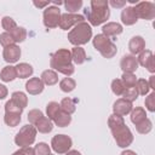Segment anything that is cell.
Returning a JSON list of instances; mask_svg holds the SVG:
<instances>
[{
    "instance_id": "6da1fadb",
    "label": "cell",
    "mask_w": 155,
    "mask_h": 155,
    "mask_svg": "<svg viewBox=\"0 0 155 155\" xmlns=\"http://www.w3.org/2000/svg\"><path fill=\"white\" fill-rule=\"evenodd\" d=\"M85 16L90 25L97 27L107 22L110 17L108 0H91L90 7L85 8Z\"/></svg>"
},
{
    "instance_id": "7a4b0ae2",
    "label": "cell",
    "mask_w": 155,
    "mask_h": 155,
    "mask_svg": "<svg viewBox=\"0 0 155 155\" xmlns=\"http://www.w3.org/2000/svg\"><path fill=\"white\" fill-rule=\"evenodd\" d=\"M50 67L52 70L58 71L65 76H70L74 74L75 68L71 61V53L68 48H59L51 54Z\"/></svg>"
},
{
    "instance_id": "3957f363",
    "label": "cell",
    "mask_w": 155,
    "mask_h": 155,
    "mask_svg": "<svg viewBox=\"0 0 155 155\" xmlns=\"http://www.w3.org/2000/svg\"><path fill=\"white\" fill-rule=\"evenodd\" d=\"M91 39H92V28L87 22H81L76 24L68 33V40L74 46L85 45Z\"/></svg>"
},
{
    "instance_id": "277c9868",
    "label": "cell",
    "mask_w": 155,
    "mask_h": 155,
    "mask_svg": "<svg viewBox=\"0 0 155 155\" xmlns=\"http://www.w3.org/2000/svg\"><path fill=\"white\" fill-rule=\"evenodd\" d=\"M36 128L33 125H24L23 127H21V130L17 132V134L15 136V143L16 145H18L19 148H24V147H30L36 138Z\"/></svg>"
},
{
    "instance_id": "5b68a950",
    "label": "cell",
    "mask_w": 155,
    "mask_h": 155,
    "mask_svg": "<svg viewBox=\"0 0 155 155\" xmlns=\"http://www.w3.org/2000/svg\"><path fill=\"white\" fill-rule=\"evenodd\" d=\"M111 134L116 142V145L120 148H127L132 144L133 142V134L131 132V130L128 128V126L126 124H122L117 127H114L110 130Z\"/></svg>"
},
{
    "instance_id": "8992f818",
    "label": "cell",
    "mask_w": 155,
    "mask_h": 155,
    "mask_svg": "<svg viewBox=\"0 0 155 155\" xmlns=\"http://www.w3.org/2000/svg\"><path fill=\"white\" fill-rule=\"evenodd\" d=\"M61 10L59 7H57L56 5H52V6H48L44 10V13H42V22H44V25L48 29H52V28H56L58 27L59 24V19H61Z\"/></svg>"
},
{
    "instance_id": "52a82bcc",
    "label": "cell",
    "mask_w": 155,
    "mask_h": 155,
    "mask_svg": "<svg viewBox=\"0 0 155 155\" xmlns=\"http://www.w3.org/2000/svg\"><path fill=\"white\" fill-rule=\"evenodd\" d=\"M73 140L67 134H56L51 139V149L56 154H65L70 150Z\"/></svg>"
},
{
    "instance_id": "ba28073f",
    "label": "cell",
    "mask_w": 155,
    "mask_h": 155,
    "mask_svg": "<svg viewBox=\"0 0 155 155\" xmlns=\"http://www.w3.org/2000/svg\"><path fill=\"white\" fill-rule=\"evenodd\" d=\"M133 10L138 18L151 21L155 18V5L151 1H140L133 6Z\"/></svg>"
},
{
    "instance_id": "9c48e42d",
    "label": "cell",
    "mask_w": 155,
    "mask_h": 155,
    "mask_svg": "<svg viewBox=\"0 0 155 155\" xmlns=\"http://www.w3.org/2000/svg\"><path fill=\"white\" fill-rule=\"evenodd\" d=\"M81 22H85V17L82 15H78V13H63L61 16L58 27L62 30H68L71 27H75L76 24H79Z\"/></svg>"
},
{
    "instance_id": "30bf717a",
    "label": "cell",
    "mask_w": 155,
    "mask_h": 155,
    "mask_svg": "<svg viewBox=\"0 0 155 155\" xmlns=\"http://www.w3.org/2000/svg\"><path fill=\"white\" fill-rule=\"evenodd\" d=\"M138 65H142L147 68V70L151 74L155 73V62H154V54L150 50H143L137 58Z\"/></svg>"
},
{
    "instance_id": "8fae6325",
    "label": "cell",
    "mask_w": 155,
    "mask_h": 155,
    "mask_svg": "<svg viewBox=\"0 0 155 155\" xmlns=\"http://www.w3.org/2000/svg\"><path fill=\"white\" fill-rule=\"evenodd\" d=\"M133 109V105L131 102L124 99V98H119L114 102L113 104V114H116V115H120V116H126L128 115Z\"/></svg>"
},
{
    "instance_id": "7c38bea8",
    "label": "cell",
    "mask_w": 155,
    "mask_h": 155,
    "mask_svg": "<svg viewBox=\"0 0 155 155\" xmlns=\"http://www.w3.org/2000/svg\"><path fill=\"white\" fill-rule=\"evenodd\" d=\"M21 48L19 46H17L16 44L15 45H10L7 47L4 48L2 51V57H4V61L7 62L8 64H12V63H16L18 62V59L21 58Z\"/></svg>"
},
{
    "instance_id": "4fadbf2b",
    "label": "cell",
    "mask_w": 155,
    "mask_h": 155,
    "mask_svg": "<svg viewBox=\"0 0 155 155\" xmlns=\"http://www.w3.org/2000/svg\"><path fill=\"white\" fill-rule=\"evenodd\" d=\"M120 68L122 69L124 73H134L138 69V62L136 56L132 54L124 56L120 61Z\"/></svg>"
},
{
    "instance_id": "5bb4252c",
    "label": "cell",
    "mask_w": 155,
    "mask_h": 155,
    "mask_svg": "<svg viewBox=\"0 0 155 155\" xmlns=\"http://www.w3.org/2000/svg\"><path fill=\"white\" fill-rule=\"evenodd\" d=\"M44 87H45V85H44V82L41 81L40 78H30L25 82V90L31 96L40 94L44 91Z\"/></svg>"
},
{
    "instance_id": "9a60e30c",
    "label": "cell",
    "mask_w": 155,
    "mask_h": 155,
    "mask_svg": "<svg viewBox=\"0 0 155 155\" xmlns=\"http://www.w3.org/2000/svg\"><path fill=\"white\" fill-rule=\"evenodd\" d=\"M128 50L132 56L139 54L143 50H145V40L139 35L131 38V40L128 42Z\"/></svg>"
},
{
    "instance_id": "2e32d148",
    "label": "cell",
    "mask_w": 155,
    "mask_h": 155,
    "mask_svg": "<svg viewBox=\"0 0 155 155\" xmlns=\"http://www.w3.org/2000/svg\"><path fill=\"white\" fill-rule=\"evenodd\" d=\"M138 21V17L133 10V6H126L121 11V22L125 25H133Z\"/></svg>"
},
{
    "instance_id": "e0dca14e",
    "label": "cell",
    "mask_w": 155,
    "mask_h": 155,
    "mask_svg": "<svg viewBox=\"0 0 155 155\" xmlns=\"http://www.w3.org/2000/svg\"><path fill=\"white\" fill-rule=\"evenodd\" d=\"M122 30H124L122 25L117 22H108L102 27V34L108 38L120 35L122 33Z\"/></svg>"
},
{
    "instance_id": "ac0fdd59",
    "label": "cell",
    "mask_w": 155,
    "mask_h": 155,
    "mask_svg": "<svg viewBox=\"0 0 155 155\" xmlns=\"http://www.w3.org/2000/svg\"><path fill=\"white\" fill-rule=\"evenodd\" d=\"M113 44V41L110 40V38L103 35V34H97L93 39H92V45L93 47L101 53L104 48H107L108 46H110Z\"/></svg>"
},
{
    "instance_id": "d6986e66",
    "label": "cell",
    "mask_w": 155,
    "mask_h": 155,
    "mask_svg": "<svg viewBox=\"0 0 155 155\" xmlns=\"http://www.w3.org/2000/svg\"><path fill=\"white\" fill-rule=\"evenodd\" d=\"M15 68H16L17 78H19V79H28L34 73V69L29 63H24V62L23 63H18Z\"/></svg>"
},
{
    "instance_id": "ffe728a7",
    "label": "cell",
    "mask_w": 155,
    "mask_h": 155,
    "mask_svg": "<svg viewBox=\"0 0 155 155\" xmlns=\"http://www.w3.org/2000/svg\"><path fill=\"white\" fill-rule=\"evenodd\" d=\"M40 79L44 82V85L53 86V85H56L58 82V74H57V71H54L52 69H47V70H44L41 73Z\"/></svg>"
},
{
    "instance_id": "44dd1931",
    "label": "cell",
    "mask_w": 155,
    "mask_h": 155,
    "mask_svg": "<svg viewBox=\"0 0 155 155\" xmlns=\"http://www.w3.org/2000/svg\"><path fill=\"white\" fill-rule=\"evenodd\" d=\"M34 126L40 133H50L53 130V121L50 120L47 116H42Z\"/></svg>"
},
{
    "instance_id": "7402d4cb",
    "label": "cell",
    "mask_w": 155,
    "mask_h": 155,
    "mask_svg": "<svg viewBox=\"0 0 155 155\" xmlns=\"http://www.w3.org/2000/svg\"><path fill=\"white\" fill-rule=\"evenodd\" d=\"M70 53H71V61H73L75 64H78V65L82 64V63L87 59L85 50H84L82 47H80V46H74L73 50L70 51Z\"/></svg>"
},
{
    "instance_id": "603a6c76",
    "label": "cell",
    "mask_w": 155,
    "mask_h": 155,
    "mask_svg": "<svg viewBox=\"0 0 155 155\" xmlns=\"http://www.w3.org/2000/svg\"><path fill=\"white\" fill-rule=\"evenodd\" d=\"M76 103H78V99H73L70 97H65L61 101L59 105H61V110H63L64 113L71 115L75 109H76Z\"/></svg>"
},
{
    "instance_id": "cb8c5ba5",
    "label": "cell",
    "mask_w": 155,
    "mask_h": 155,
    "mask_svg": "<svg viewBox=\"0 0 155 155\" xmlns=\"http://www.w3.org/2000/svg\"><path fill=\"white\" fill-rule=\"evenodd\" d=\"M17 78V74H16V68L13 65H6L2 68V70L0 71V79L4 81V82H10V81H13L15 79Z\"/></svg>"
},
{
    "instance_id": "d4e9b609",
    "label": "cell",
    "mask_w": 155,
    "mask_h": 155,
    "mask_svg": "<svg viewBox=\"0 0 155 155\" xmlns=\"http://www.w3.org/2000/svg\"><path fill=\"white\" fill-rule=\"evenodd\" d=\"M130 117H131V122L137 125L139 122H142L144 119H147V113H145V109L142 108V107H136L132 109V111L130 113Z\"/></svg>"
},
{
    "instance_id": "484cf974",
    "label": "cell",
    "mask_w": 155,
    "mask_h": 155,
    "mask_svg": "<svg viewBox=\"0 0 155 155\" xmlns=\"http://www.w3.org/2000/svg\"><path fill=\"white\" fill-rule=\"evenodd\" d=\"M70 122H71V116L69 114L64 113L63 110H61L53 119V124L58 127H67Z\"/></svg>"
},
{
    "instance_id": "4316f807",
    "label": "cell",
    "mask_w": 155,
    "mask_h": 155,
    "mask_svg": "<svg viewBox=\"0 0 155 155\" xmlns=\"http://www.w3.org/2000/svg\"><path fill=\"white\" fill-rule=\"evenodd\" d=\"M75 87H76V81L74 79L69 78V76H67V78H64L59 81V88L65 93H69V92L74 91Z\"/></svg>"
},
{
    "instance_id": "83f0119b",
    "label": "cell",
    "mask_w": 155,
    "mask_h": 155,
    "mask_svg": "<svg viewBox=\"0 0 155 155\" xmlns=\"http://www.w3.org/2000/svg\"><path fill=\"white\" fill-rule=\"evenodd\" d=\"M11 101H13L17 105H19L21 108H25L28 105V97L24 92H21V91H16L11 94Z\"/></svg>"
},
{
    "instance_id": "f1b7e54d",
    "label": "cell",
    "mask_w": 155,
    "mask_h": 155,
    "mask_svg": "<svg viewBox=\"0 0 155 155\" xmlns=\"http://www.w3.org/2000/svg\"><path fill=\"white\" fill-rule=\"evenodd\" d=\"M10 35L12 36L15 44H17V42H23V41L27 39V30H25V28L17 25V28H15L12 31H10Z\"/></svg>"
},
{
    "instance_id": "f546056e",
    "label": "cell",
    "mask_w": 155,
    "mask_h": 155,
    "mask_svg": "<svg viewBox=\"0 0 155 155\" xmlns=\"http://www.w3.org/2000/svg\"><path fill=\"white\" fill-rule=\"evenodd\" d=\"M67 13H76L82 7V0H67L63 2Z\"/></svg>"
},
{
    "instance_id": "4dcf8cb0",
    "label": "cell",
    "mask_w": 155,
    "mask_h": 155,
    "mask_svg": "<svg viewBox=\"0 0 155 155\" xmlns=\"http://www.w3.org/2000/svg\"><path fill=\"white\" fill-rule=\"evenodd\" d=\"M21 115L19 114H13V113H5V116H4V121L7 126L10 127H16L19 125L21 122Z\"/></svg>"
},
{
    "instance_id": "1f68e13d",
    "label": "cell",
    "mask_w": 155,
    "mask_h": 155,
    "mask_svg": "<svg viewBox=\"0 0 155 155\" xmlns=\"http://www.w3.org/2000/svg\"><path fill=\"white\" fill-rule=\"evenodd\" d=\"M134 88L137 90L138 94L139 96H147L150 91V87H149V84L145 79H137V82L134 85Z\"/></svg>"
},
{
    "instance_id": "d6a6232c",
    "label": "cell",
    "mask_w": 155,
    "mask_h": 155,
    "mask_svg": "<svg viewBox=\"0 0 155 155\" xmlns=\"http://www.w3.org/2000/svg\"><path fill=\"white\" fill-rule=\"evenodd\" d=\"M61 111V105L59 103L57 102H50L47 105H46V115L50 120L53 121V119L56 117V115Z\"/></svg>"
},
{
    "instance_id": "836d02e7",
    "label": "cell",
    "mask_w": 155,
    "mask_h": 155,
    "mask_svg": "<svg viewBox=\"0 0 155 155\" xmlns=\"http://www.w3.org/2000/svg\"><path fill=\"white\" fill-rule=\"evenodd\" d=\"M120 80L122 81L126 88H130V87H134L137 82V76L134 75V73H122V76Z\"/></svg>"
},
{
    "instance_id": "e575fe53",
    "label": "cell",
    "mask_w": 155,
    "mask_h": 155,
    "mask_svg": "<svg viewBox=\"0 0 155 155\" xmlns=\"http://www.w3.org/2000/svg\"><path fill=\"white\" fill-rule=\"evenodd\" d=\"M136 130H137V132L140 133V134H148V133L153 130V122L147 117V119H144L142 122H139V124L136 125Z\"/></svg>"
},
{
    "instance_id": "d590c367",
    "label": "cell",
    "mask_w": 155,
    "mask_h": 155,
    "mask_svg": "<svg viewBox=\"0 0 155 155\" xmlns=\"http://www.w3.org/2000/svg\"><path fill=\"white\" fill-rule=\"evenodd\" d=\"M1 27H2V29H5V31L10 33L15 28H17V23H16V21L12 17L5 16V17L1 18Z\"/></svg>"
},
{
    "instance_id": "8d00e7d4",
    "label": "cell",
    "mask_w": 155,
    "mask_h": 155,
    "mask_svg": "<svg viewBox=\"0 0 155 155\" xmlns=\"http://www.w3.org/2000/svg\"><path fill=\"white\" fill-rule=\"evenodd\" d=\"M110 87H111V91H113V93L115 96H122L124 91L126 90V87L124 86V84H122V81L120 79H114L111 81Z\"/></svg>"
},
{
    "instance_id": "74e56055",
    "label": "cell",
    "mask_w": 155,
    "mask_h": 155,
    "mask_svg": "<svg viewBox=\"0 0 155 155\" xmlns=\"http://www.w3.org/2000/svg\"><path fill=\"white\" fill-rule=\"evenodd\" d=\"M35 155H50L51 154V147H48L47 143L40 142L34 147Z\"/></svg>"
},
{
    "instance_id": "f35d334b",
    "label": "cell",
    "mask_w": 155,
    "mask_h": 155,
    "mask_svg": "<svg viewBox=\"0 0 155 155\" xmlns=\"http://www.w3.org/2000/svg\"><path fill=\"white\" fill-rule=\"evenodd\" d=\"M44 116V113L40 110V109H31L29 113H28V121L30 125H35L41 117Z\"/></svg>"
},
{
    "instance_id": "ab89813d",
    "label": "cell",
    "mask_w": 155,
    "mask_h": 155,
    "mask_svg": "<svg viewBox=\"0 0 155 155\" xmlns=\"http://www.w3.org/2000/svg\"><path fill=\"white\" fill-rule=\"evenodd\" d=\"M5 113H13V114H19L22 115L23 113V108H21L19 105H17L13 101H7L5 104Z\"/></svg>"
},
{
    "instance_id": "60d3db41",
    "label": "cell",
    "mask_w": 155,
    "mask_h": 155,
    "mask_svg": "<svg viewBox=\"0 0 155 155\" xmlns=\"http://www.w3.org/2000/svg\"><path fill=\"white\" fill-rule=\"evenodd\" d=\"M122 124H125V120H124V117L120 116V115L111 114V115L109 116V119H108V126H109L110 130L114 128V127H117V126H120V125H122Z\"/></svg>"
},
{
    "instance_id": "b9f144b4",
    "label": "cell",
    "mask_w": 155,
    "mask_h": 155,
    "mask_svg": "<svg viewBox=\"0 0 155 155\" xmlns=\"http://www.w3.org/2000/svg\"><path fill=\"white\" fill-rule=\"evenodd\" d=\"M138 92H137V90L134 88V87H130V88H126L125 91H124V93H122V98L124 99H126V101H128V102H133V101H136L137 98H138Z\"/></svg>"
},
{
    "instance_id": "7bdbcfd3",
    "label": "cell",
    "mask_w": 155,
    "mask_h": 155,
    "mask_svg": "<svg viewBox=\"0 0 155 155\" xmlns=\"http://www.w3.org/2000/svg\"><path fill=\"white\" fill-rule=\"evenodd\" d=\"M144 104H145V108H147L150 113H154V111H155V92L148 93V96L145 97Z\"/></svg>"
},
{
    "instance_id": "ee69618b",
    "label": "cell",
    "mask_w": 155,
    "mask_h": 155,
    "mask_svg": "<svg viewBox=\"0 0 155 155\" xmlns=\"http://www.w3.org/2000/svg\"><path fill=\"white\" fill-rule=\"evenodd\" d=\"M0 45H1L4 48L7 47V46H10V45H15V41H13L12 36L10 35V33L4 31V33L0 34Z\"/></svg>"
},
{
    "instance_id": "f6af8a7d",
    "label": "cell",
    "mask_w": 155,
    "mask_h": 155,
    "mask_svg": "<svg viewBox=\"0 0 155 155\" xmlns=\"http://www.w3.org/2000/svg\"><path fill=\"white\" fill-rule=\"evenodd\" d=\"M108 4L111 6V7H115V8H121L126 5V1L125 0H110L108 1Z\"/></svg>"
},
{
    "instance_id": "bcb514c9",
    "label": "cell",
    "mask_w": 155,
    "mask_h": 155,
    "mask_svg": "<svg viewBox=\"0 0 155 155\" xmlns=\"http://www.w3.org/2000/svg\"><path fill=\"white\" fill-rule=\"evenodd\" d=\"M33 4H34V6L35 7H39V8H46V7H48L50 6V4H51V1H33Z\"/></svg>"
},
{
    "instance_id": "7dc6e473",
    "label": "cell",
    "mask_w": 155,
    "mask_h": 155,
    "mask_svg": "<svg viewBox=\"0 0 155 155\" xmlns=\"http://www.w3.org/2000/svg\"><path fill=\"white\" fill-rule=\"evenodd\" d=\"M8 94V91H7V87L2 84H0V99H5Z\"/></svg>"
},
{
    "instance_id": "c3c4849f",
    "label": "cell",
    "mask_w": 155,
    "mask_h": 155,
    "mask_svg": "<svg viewBox=\"0 0 155 155\" xmlns=\"http://www.w3.org/2000/svg\"><path fill=\"white\" fill-rule=\"evenodd\" d=\"M21 149H22L24 155H35L34 148H31V147H24V148H21Z\"/></svg>"
},
{
    "instance_id": "681fc988",
    "label": "cell",
    "mask_w": 155,
    "mask_h": 155,
    "mask_svg": "<svg viewBox=\"0 0 155 155\" xmlns=\"http://www.w3.org/2000/svg\"><path fill=\"white\" fill-rule=\"evenodd\" d=\"M154 80H155V76H154V75H151V76H150V79H149V81H148L149 87H150L151 90H155V82H154Z\"/></svg>"
},
{
    "instance_id": "f907efd6",
    "label": "cell",
    "mask_w": 155,
    "mask_h": 155,
    "mask_svg": "<svg viewBox=\"0 0 155 155\" xmlns=\"http://www.w3.org/2000/svg\"><path fill=\"white\" fill-rule=\"evenodd\" d=\"M120 155H137V154H136L133 150H130V149H125V150H124V151H122Z\"/></svg>"
},
{
    "instance_id": "816d5d0a",
    "label": "cell",
    "mask_w": 155,
    "mask_h": 155,
    "mask_svg": "<svg viewBox=\"0 0 155 155\" xmlns=\"http://www.w3.org/2000/svg\"><path fill=\"white\" fill-rule=\"evenodd\" d=\"M65 155H81V153L78 150H69L68 153H65Z\"/></svg>"
},
{
    "instance_id": "f5cc1de1",
    "label": "cell",
    "mask_w": 155,
    "mask_h": 155,
    "mask_svg": "<svg viewBox=\"0 0 155 155\" xmlns=\"http://www.w3.org/2000/svg\"><path fill=\"white\" fill-rule=\"evenodd\" d=\"M12 155H24V154H23V151H22V149L19 148V149H18L17 151H15V153H13Z\"/></svg>"
},
{
    "instance_id": "db71d44e",
    "label": "cell",
    "mask_w": 155,
    "mask_h": 155,
    "mask_svg": "<svg viewBox=\"0 0 155 155\" xmlns=\"http://www.w3.org/2000/svg\"><path fill=\"white\" fill-rule=\"evenodd\" d=\"M50 155H53V154H50Z\"/></svg>"
}]
</instances>
